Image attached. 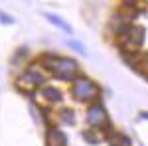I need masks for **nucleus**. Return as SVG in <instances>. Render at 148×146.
<instances>
[{
  "label": "nucleus",
  "mask_w": 148,
  "mask_h": 146,
  "mask_svg": "<svg viewBox=\"0 0 148 146\" xmlns=\"http://www.w3.org/2000/svg\"><path fill=\"white\" fill-rule=\"evenodd\" d=\"M71 97L77 103L83 105H91L97 103L101 97V87L97 85V81H93L87 75H79L71 81Z\"/></svg>",
  "instance_id": "1"
},
{
  "label": "nucleus",
  "mask_w": 148,
  "mask_h": 146,
  "mask_svg": "<svg viewBox=\"0 0 148 146\" xmlns=\"http://www.w3.org/2000/svg\"><path fill=\"white\" fill-rule=\"evenodd\" d=\"M85 123H87V128L101 130V134H105V136L113 134L111 119H109L107 109H105V105H103L101 101L87 105V111H85Z\"/></svg>",
  "instance_id": "2"
},
{
  "label": "nucleus",
  "mask_w": 148,
  "mask_h": 146,
  "mask_svg": "<svg viewBox=\"0 0 148 146\" xmlns=\"http://www.w3.org/2000/svg\"><path fill=\"white\" fill-rule=\"evenodd\" d=\"M44 85H46V73H44V69L40 67V65H36V63L28 65L18 75V79H16V87L22 91H28V93L40 91Z\"/></svg>",
  "instance_id": "3"
},
{
  "label": "nucleus",
  "mask_w": 148,
  "mask_h": 146,
  "mask_svg": "<svg viewBox=\"0 0 148 146\" xmlns=\"http://www.w3.org/2000/svg\"><path fill=\"white\" fill-rule=\"evenodd\" d=\"M119 42H121V51H140V45L144 44L146 30L142 26H126L119 32Z\"/></svg>",
  "instance_id": "4"
},
{
  "label": "nucleus",
  "mask_w": 148,
  "mask_h": 146,
  "mask_svg": "<svg viewBox=\"0 0 148 146\" xmlns=\"http://www.w3.org/2000/svg\"><path fill=\"white\" fill-rule=\"evenodd\" d=\"M81 67L79 63H77V59H73V57H63L59 56L56 61V65L51 67V75L56 79H59V81H73L75 77H79L81 73Z\"/></svg>",
  "instance_id": "5"
},
{
  "label": "nucleus",
  "mask_w": 148,
  "mask_h": 146,
  "mask_svg": "<svg viewBox=\"0 0 148 146\" xmlns=\"http://www.w3.org/2000/svg\"><path fill=\"white\" fill-rule=\"evenodd\" d=\"M38 93H40L42 101H46L47 105H51V107H53V105H59V103L63 101V93L57 89V87H53V85H44Z\"/></svg>",
  "instance_id": "6"
},
{
  "label": "nucleus",
  "mask_w": 148,
  "mask_h": 146,
  "mask_svg": "<svg viewBox=\"0 0 148 146\" xmlns=\"http://www.w3.org/2000/svg\"><path fill=\"white\" fill-rule=\"evenodd\" d=\"M46 144L47 146H67V136L61 128L49 126L46 132Z\"/></svg>",
  "instance_id": "7"
},
{
  "label": "nucleus",
  "mask_w": 148,
  "mask_h": 146,
  "mask_svg": "<svg viewBox=\"0 0 148 146\" xmlns=\"http://www.w3.org/2000/svg\"><path fill=\"white\" fill-rule=\"evenodd\" d=\"M44 18H46L49 24H53L56 28H59L61 32H65V34H71L73 32V28L69 26V22H65L61 16H57V14H51V12H44Z\"/></svg>",
  "instance_id": "8"
},
{
  "label": "nucleus",
  "mask_w": 148,
  "mask_h": 146,
  "mask_svg": "<svg viewBox=\"0 0 148 146\" xmlns=\"http://www.w3.org/2000/svg\"><path fill=\"white\" fill-rule=\"evenodd\" d=\"M57 57L59 56L53 53V51H44V53L40 56V59H38V61H40L38 65L42 69H46V71H51V67L56 65V61H57Z\"/></svg>",
  "instance_id": "9"
},
{
  "label": "nucleus",
  "mask_w": 148,
  "mask_h": 146,
  "mask_svg": "<svg viewBox=\"0 0 148 146\" xmlns=\"http://www.w3.org/2000/svg\"><path fill=\"white\" fill-rule=\"evenodd\" d=\"M75 119H77V117H75V111H73V109H67V107H65V109H59V111H57V121L61 124H69V126H71V124H75Z\"/></svg>",
  "instance_id": "10"
},
{
  "label": "nucleus",
  "mask_w": 148,
  "mask_h": 146,
  "mask_svg": "<svg viewBox=\"0 0 148 146\" xmlns=\"http://www.w3.org/2000/svg\"><path fill=\"white\" fill-rule=\"evenodd\" d=\"M107 140L111 146H132V140L128 136L121 134V132H113L111 136H107Z\"/></svg>",
  "instance_id": "11"
},
{
  "label": "nucleus",
  "mask_w": 148,
  "mask_h": 146,
  "mask_svg": "<svg viewBox=\"0 0 148 146\" xmlns=\"http://www.w3.org/2000/svg\"><path fill=\"white\" fill-rule=\"evenodd\" d=\"M83 138H85V142H89L91 146H95V144L101 142L99 130H93V128H85V130H83Z\"/></svg>",
  "instance_id": "12"
},
{
  "label": "nucleus",
  "mask_w": 148,
  "mask_h": 146,
  "mask_svg": "<svg viewBox=\"0 0 148 146\" xmlns=\"http://www.w3.org/2000/svg\"><path fill=\"white\" fill-rule=\"evenodd\" d=\"M67 47H71L73 51H77V53H81V56H85V47H83V44H81V42H77V40H69V42H67Z\"/></svg>",
  "instance_id": "13"
},
{
  "label": "nucleus",
  "mask_w": 148,
  "mask_h": 146,
  "mask_svg": "<svg viewBox=\"0 0 148 146\" xmlns=\"http://www.w3.org/2000/svg\"><path fill=\"white\" fill-rule=\"evenodd\" d=\"M0 24H14V18L12 16H8V14H4V12H0Z\"/></svg>",
  "instance_id": "14"
},
{
  "label": "nucleus",
  "mask_w": 148,
  "mask_h": 146,
  "mask_svg": "<svg viewBox=\"0 0 148 146\" xmlns=\"http://www.w3.org/2000/svg\"><path fill=\"white\" fill-rule=\"evenodd\" d=\"M140 119H144V121H148V111H142V112H140Z\"/></svg>",
  "instance_id": "15"
},
{
  "label": "nucleus",
  "mask_w": 148,
  "mask_h": 146,
  "mask_svg": "<svg viewBox=\"0 0 148 146\" xmlns=\"http://www.w3.org/2000/svg\"><path fill=\"white\" fill-rule=\"evenodd\" d=\"M140 2H146V4H148V0H140Z\"/></svg>",
  "instance_id": "16"
}]
</instances>
